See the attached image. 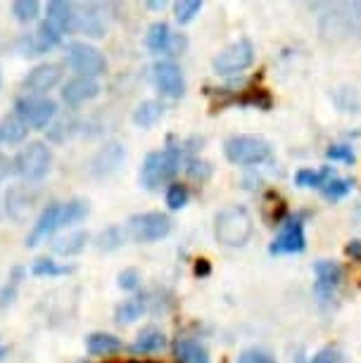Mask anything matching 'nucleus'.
I'll use <instances>...</instances> for the list:
<instances>
[{"label": "nucleus", "instance_id": "obj_1", "mask_svg": "<svg viewBox=\"0 0 361 363\" xmlns=\"http://www.w3.org/2000/svg\"><path fill=\"white\" fill-rule=\"evenodd\" d=\"M318 36L328 45H343L361 38V0L323 3L318 12Z\"/></svg>", "mask_w": 361, "mask_h": 363}, {"label": "nucleus", "instance_id": "obj_2", "mask_svg": "<svg viewBox=\"0 0 361 363\" xmlns=\"http://www.w3.org/2000/svg\"><path fill=\"white\" fill-rule=\"evenodd\" d=\"M252 230H255V223H252L250 211L238 204L221 209L214 218V238L223 247H243L252 238Z\"/></svg>", "mask_w": 361, "mask_h": 363}, {"label": "nucleus", "instance_id": "obj_3", "mask_svg": "<svg viewBox=\"0 0 361 363\" xmlns=\"http://www.w3.org/2000/svg\"><path fill=\"white\" fill-rule=\"evenodd\" d=\"M181 169V150L179 147H167L150 152L140 167V186L148 190H157L165 183L179 174Z\"/></svg>", "mask_w": 361, "mask_h": 363}, {"label": "nucleus", "instance_id": "obj_4", "mask_svg": "<svg viewBox=\"0 0 361 363\" xmlns=\"http://www.w3.org/2000/svg\"><path fill=\"white\" fill-rule=\"evenodd\" d=\"M223 155L238 167H255L271 157V145L260 135H231L223 143Z\"/></svg>", "mask_w": 361, "mask_h": 363}, {"label": "nucleus", "instance_id": "obj_5", "mask_svg": "<svg viewBox=\"0 0 361 363\" xmlns=\"http://www.w3.org/2000/svg\"><path fill=\"white\" fill-rule=\"evenodd\" d=\"M15 174L22 178L26 183H33V181H40L48 171H50V164H52V152L48 147V143L43 140H33L29 145L22 147L15 160Z\"/></svg>", "mask_w": 361, "mask_h": 363}, {"label": "nucleus", "instance_id": "obj_6", "mask_svg": "<svg viewBox=\"0 0 361 363\" xmlns=\"http://www.w3.org/2000/svg\"><path fill=\"white\" fill-rule=\"evenodd\" d=\"M172 230V218L162 211H145V214H135L128 218L126 233L128 238L138 240V242H157L167 238Z\"/></svg>", "mask_w": 361, "mask_h": 363}, {"label": "nucleus", "instance_id": "obj_7", "mask_svg": "<svg viewBox=\"0 0 361 363\" xmlns=\"http://www.w3.org/2000/svg\"><path fill=\"white\" fill-rule=\"evenodd\" d=\"M67 65L77 77L86 79H98L107 69V60L102 57V52L88 43H72L67 48Z\"/></svg>", "mask_w": 361, "mask_h": 363}, {"label": "nucleus", "instance_id": "obj_8", "mask_svg": "<svg viewBox=\"0 0 361 363\" xmlns=\"http://www.w3.org/2000/svg\"><path fill=\"white\" fill-rule=\"evenodd\" d=\"M255 62V45L250 43L248 38H240L235 43H231L228 48L214 57V72L221 74V77H231V74H240L248 67H252Z\"/></svg>", "mask_w": 361, "mask_h": 363}, {"label": "nucleus", "instance_id": "obj_9", "mask_svg": "<svg viewBox=\"0 0 361 363\" xmlns=\"http://www.w3.org/2000/svg\"><path fill=\"white\" fill-rule=\"evenodd\" d=\"M15 114L24 121L29 128H48L57 116V102L50 98H24L17 100Z\"/></svg>", "mask_w": 361, "mask_h": 363}, {"label": "nucleus", "instance_id": "obj_10", "mask_svg": "<svg viewBox=\"0 0 361 363\" xmlns=\"http://www.w3.org/2000/svg\"><path fill=\"white\" fill-rule=\"evenodd\" d=\"M152 81L165 98L176 100L186 93V79H183L181 67L176 65L174 60H160V62L152 67Z\"/></svg>", "mask_w": 361, "mask_h": 363}, {"label": "nucleus", "instance_id": "obj_11", "mask_svg": "<svg viewBox=\"0 0 361 363\" xmlns=\"http://www.w3.org/2000/svg\"><path fill=\"white\" fill-rule=\"evenodd\" d=\"M306 247V238H304V221L302 216H292L285 221L283 230L278 233L274 242L269 245L271 255H299Z\"/></svg>", "mask_w": 361, "mask_h": 363}, {"label": "nucleus", "instance_id": "obj_12", "mask_svg": "<svg viewBox=\"0 0 361 363\" xmlns=\"http://www.w3.org/2000/svg\"><path fill=\"white\" fill-rule=\"evenodd\" d=\"M60 79H62V72H60L57 65H38L24 77L22 91L29 98H45L60 84Z\"/></svg>", "mask_w": 361, "mask_h": 363}, {"label": "nucleus", "instance_id": "obj_13", "mask_svg": "<svg viewBox=\"0 0 361 363\" xmlns=\"http://www.w3.org/2000/svg\"><path fill=\"white\" fill-rule=\"evenodd\" d=\"M74 29L86 33L91 38L105 36L107 31V10L98 3L74 5Z\"/></svg>", "mask_w": 361, "mask_h": 363}, {"label": "nucleus", "instance_id": "obj_14", "mask_svg": "<svg viewBox=\"0 0 361 363\" xmlns=\"http://www.w3.org/2000/svg\"><path fill=\"white\" fill-rule=\"evenodd\" d=\"M57 228H62V204L52 202V204H48V207L40 211V216L36 218L29 238H26V247H36V245L45 242Z\"/></svg>", "mask_w": 361, "mask_h": 363}, {"label": "nucleus", "instance_id": "obj_15", "mask_svg": "<svg viewBox=\"0 0 361 363\" xmlns=\"http://www.w3.org/2000/svg\"><path fill=\"white\" fill-rule=\"evenodd\" d=\"M314 276H316L314 292L318 294L321 301H328L333 297V292L343 283V266L338 262H331V259H318L314 264Z\"/></svg>", "mask_w": 361, "mask_h": 363}, {"label": "nucleus", "instance_id": "obj_16", "mask_svg": "<svg viewBox=\"0 0 361 363\" xmlns=\"http://www.w3.org/2000/svg\"><path fill=\"white\" fill-rule=\"evenodd\" d=\"M124 157H126V152H124V145H121V143H117V140L105 143L91 160V174L98 178L114 174V171L121 167Z\"/></svg>", "mask_w": 361, "mask_h": 363}, {"label": "nucleus", "instance_id": "obj_17", "mask_svg": "<svg viewBox=\"0 0 361 363\" xmlns=\"http://www.w3.org/2000/svg\"><path fill=\"white\" fill-rule=\"evenodd\" d=\"M33 204H36V193L31 186H15L5 193V211L15 221H26L33 211Z\"/></svg>", "mask_w": 361, "mask_h": 363}, {"label": "nucleus", "instance_id": "obj_18", "mask_svg": "<svg viewBox=\"0 0 361 363\" xmlns=\"http://www.w3.org/2000/svg\"><path fill=\"white\" fill-rule=\"evenodd\" d=\"M100 95V84L98 79H86V77H74L65 84L62 88V100L70 107L84 105V102L98 98Z\"/></svg>", "mask_w": 361, "mask_h": 363}, {"label": "nucleus", "instance_id": "obj_19", "mask_svg": "<svg viewBox=\"0 0 361 363\" xmlns=\"http://www.w3.org/2000/svg\"><path fill=\"white\" fill-rule=\"evenodd\" d=\"M45 22L50 24L60 36L74 31V5L65 3V0H52V3H48Z\"/></svg>", "mask_w": 361, "mask_h": 363}, {"label": "nucleus", "instance_id": "obj_20", "mask_svg": "<svg viewBox=\"0 0 361 363\" xmlns=\"http://www.w3.org/2000/svg\"><path fill=\"white\" fill-rule=\"evenodd\" d=\"M29 131L31 128L17 114H8L0 119V143L3 145H19L29 138Z\"/></svg>", "mask_w": 361, "mask_h": 363}, {"label": "nucleus", "instance_id": "obj_21", "mask_svg": "<svg viewBox=\"0 0 361 363\" xmlns=\"http://www.w3.org/2000/svg\"><path fill=\"white\" fill-rule=\"evenodd\" d=\"M145 45H148L155 55L172 52V50H174V33H172V29H169V24H165V22H155L152 26H150V29H148V36H145Z\"/></svg>", "mask_w": 361, "mask_h": 363}, {"label": "nucleus", "instance_id": "obj_22", "mask_svg": "<svg viewBox=\"0 0 361 363\" xmlns=\"http://www.w3.org/2000/svg\"><path fill=\"white\" fill-rule=\"evenodd\" d=\"M174 352L181 363H212L209 352L193 337H179L174 345Z\"/></svg>", "mask_w": 361, "mask_h": 363}, {"label": "nucleus", "instance_id": "obj_23", "mask_svg": "<svg viewBox=\"0 0 361 363\" xmlns=\"http://www.w3.org/2000/svg\"><path fill=\"white\" fill-rule=\"evenodd\" d=\"M86 349L93 356H110V354L121 352L124 345H121L119 337H114L110 333H95L86 340Z\"/></svg>", "mask_w": 361, "mask_h": 363}, {"label": "nucleus", "instance_id": "obj_24", "mask_svg": "<svg viewBox=\"0 0 361 363\" xmlns=\"http://www.w3.org/2000/svg\"><path fill=\"white\" fill-rule=\"evenodd\" d=\"M86 245H88V233L74 230V233H67L62 238H57L55 242H52V250L62 257H74V255H79V252H84Z\"/></svg>", "mask_w": 361, "mask_h": 363}, {"label": "nucleus", "instance_id": "obj_25", "mask_svg": "<svg viewBox=\"0 0 361 363\" xmlns=\"http://www.w3.org/2000/svg\"><path fill=\"white\" fill-rule=\"evenodd\" d=\"M165 345H167L165 333L157 330V328H145V330H140L138 337H135L133 352L135 354H152V352H160Z\"/></svg>", "mask_w": 361, "mask_h": 363}, {"label": "nucleus", "instance_id": "obj_26", "mask_svg": "<svg viewBox=\"0 0 361 363\" xmlns=\"http://www.w3.org/2000/svg\"><path fill=\"white\" fill-rule=\"evenodd\" d=\"M162 114H165V105H162V102H157V100H145V102H140V105L135 107L133 121H135V126L150 128V126L157 124Z\"/></svg>", "mask_w": 361, "mask_h": 363}, {"label": "nucleus", "instance_id": "obj_27", "mask_svg": "<svg viewBox=\"0 0 361 363\" xmlns=\"http://www.w3.org/2000/svg\"><path fill=\"white\" fill-rule=\"evenodd\" d=\"M335 176L331 167H321V169H299L295 176V183L299 188H318L321 190L331 178Z\"/></svg>", "mask_w": 361, "mask_h": 363}, {"label": "nucleus", "instance_id": "obj_28", "mask_svg": "<svg viewBox=\"0 0 361 363\" xmlns=\"http://www.w3.org/2000/svg\"><path fill=\"white\" fill-rule=\"evenodd\" d=\"M143 313H145V299L131 297V299H126L124 304L117 306L114 318H117V323H133V320H138Z\"/></svg>", "mask_w": 361, "mask_h": 363}, {"label": "nucleus", "instance_id": "obj_29", "mask_svg": "<svg viewBox=\"0 0 361 363\" xmlns=\"http://www.w3.org/2000/svg\"><path fill=\"white\" fill-rule=\"evenodd\" d=\"M88 214H91V207H88L86 200H72L62 204V228L81 223Z\"/></svg>", "mask_w": 361, "mask_h": 363}, {"label": "nucleus", "instance_id": "obj_30", "mask_svg": "<svg viewBox=\"0 0 361 363\" xmlns=\"http://www.w3.org/2000/svg\"><path fill=\"white\" fill-rule=\"evenodd\" d=\"M67 273H72V266H60L52 259H36L31 264V276L38 278H55V276H67Z\"/></svg>", "mask_w": 361, "mask_h": 363}, {"label": "nucleus", "instance_id": "obj_31", "mask_svg": "<svg viewBox=\"0 0 361 363\" xmlns=\"http://www.w3.org/2000/svg\"><path fill=\"white\" fill-rule=\"evenodd\" d=\"M12 15L22 24L36 22L40 15V3L38 0H17V3H12Z\"/></svg>", "mask_w": 361, "mask_h": 363}, {"label": "nucleus", "instance_id": "obj_32", "mask_svg": "<svg viewBox=\"0 0 361 363\" xmlns=\"http://www.w3.org/2000/svg\"><path fill=\"white\" fill-rule=\"evenodd\" d=\"M352 190V181L350 178H338L333 176L328 183L321 188V195L326 197V200H343V197Z\"/></svg>", "mask_w": 361, "mask_h": 363}, {"label": "nucleus", "instance_id": "obj_33", "mask_svg": "<svg viewBox=\"0 0 361 363\" xmlns=\"http://www.w3.org/2000/svg\"><path fill=\"white\" fill-rule=\"evenodd\" d=\"M200 10H202V0H179V3H174V12L179 24L193 22L195 15H200Z\"/></svg>", "mask_w": 361, "mask_h": 363}, {"label": "nucleus", "instance_id": "obj_34", "mask_svg": "<svg viewBox=\"0 0 361 363\" xmlns=\"http://www.w3.org/2000/svg\"><path fill=\"white\" fill-rule=\"evenodd\" d=\"M128 233L124 228H119V225H112V228H107L105 233H100V238H98V247L100 250H117L121 247V242L126 240Z\"/></svg>", "mask_w": 361, "mask_h": 363}, {"label": "nucleus", "instance_id": "obj_35", "mask_svg": "<svg viewBox=\"0 0 361 363\" xmlns=\"http://www.w3.org/2000/svg\"><path fill=\"white\" fill-rule=\"evenodd\" d=\"M188 202V188L181 186V183H174V186H169L167 190V204L172 211H179L181 207H186Z\"/></svg>", "mask_w": 361, "mask_h": 363}, {"label": "nucleus", "instance_id": "obj_36", "mask_svg": "<svg viewBox=\"0 0 361 363\" xmlns=\"http://www.w3.org/2000/svg\"><path fill=\"white\" fill-rule=\"evenodd\" d=\"M326 157L333 162H345V164H352L354 162V152L350 145H331L326 150Z\"/></svg>", "mask_w": 361, "mask_h": 363}, {"label": "nucleus", "instance_id": "obj_37", "mask_svg": "<svg viewBox=\"0 0 361 363\" xmlns=\"http://www.w3.org/2000/svg\"><path fill=\"white\" fill-rule=\"evenodd\" d=\"M238 363H276V359L271 354L262 352V349H248V352L240 354Z\"/></svg>", "mask_w": 361, "mask_h": 363}, {"label": "nucleus", "instance_id": "obj_38", "mask_svg": "<svg viewBox=\"0 0 361 363\" xmlns=\"http://www.w3.org/2000/svg\"><path fill=\"white\" fill-rule=\"evenodd\" d=\"M121 290H135L140 285V273L135 269H124L119 273V283H117Z\"/></svg>", "mask_w": 361, "mask_h": 363}, {"label": "nucleus", "instance_id": "obj_39", "mask_svg": "<svg viewBox=\"0 0 361 363\" xmlns=\"http://www.w3.org/2000/svg\"><path fill=\"white\" fill-rule=\"evenodd\" d=\"M311 363H345V359H343V354H340L338 349L326 347L314 356V359H311Z\"/></svg>", "mask_w": 361, "mask_h": 363}, {"label": "nucleus", "instance_id": "obj_40", "mask_svg": "<svg viewBox=\"0 0 361 363\" xmlns=\"http://www.w3.org/2000/svg\"><path fill=\"white\" fill-rule=\"evenodd\" d=\"M188 174L195 176V178H207L209 174H212V169H209V164H204V162L190 160L188 162Z\"/></svg>", "mask_w": 361, "mask_h": 363}, {"label": "nucleus", "instance_id": "obj_41", "mask_svg": "<svg viewBox=\"0 0 361 363\" xmlns=\"http://www.w3.org/2000/svg\"><path fill=\"white\" fill-rule=\"evenodd\" d=\"M12 171H15V164H12V160L8 155L3 152V150H0V183L5 181V178H8Z\"/></svg>", "mask_w": 361, "mask_h": 363}, {"label": "nucleus", "instance_id": "obj_42", "mask_svg": "<svg viewBox=\"0 0 361 363\" xmlns=\"http://www.w3.org/2000/svg\"><path fill=\"white\" fill-rule=\"evenodd\" d=\"M347 255L354 259H361V240H352V242L347 245Z\"/></svg>", "mask_w": 361, "mask_h": 363}, {"label": "nucleus", "instance_id": "obj_43", "mask_svg": "<svg viewBox=\"0 0 361 363\" xmlns=\"http://www.w3.org/2000/svg\"><path fill=\"white\" fill-rule=\"evenodd\" d=\"M195 273H197V276H207V273H209V264L204 262V259H200V264L195 266Z\"/></svg>", "mask_w": 361, "mask_h": 363}, {"label": "nucleus", "instance_id": "obj_44", "mask_svg": "<svg viewBox=\"0 0 361 363\" xmlns=\"http://www.w3.org/2000/svg\"><path fill=\"white\" fill-rule=\"evenodd\" d=\"M165 0H152V3H148V8H152V10H162V8H165Z\"/></svg>", "mask_w": 361, "mask_h": 363}, {"label": "nucleus", "instance_id": "obj_45", "mask_svg": "<svg viewBox=\"0 0 361 363\" xmlns=\"http://www.w3.org/2000/svg\"><path fill=\"white\" fill-rule=\"evenodd\" d=\"M5 356H8V349H5L3 345H0V361H3V359H5Z\"/></svg>", "mask_w": 361, "mask_h": 363}, {"label": "nucleus", "instance_id": "obj_46", "mask_svg": "<svg viewBox=\"0 0 361 363\" xmlns=\"http://www.w3.org/2000/svg\"><path fill=\"white\" fill-rule=\"evenodd\" d=\"M0 86H3V74H0Z\"/></svg>", "mask_w": 361, "mask_h": 363}, {"label": "nucleus", "instance_id": "obj_47", "mask_svg": "<svg viewBox=\"0 0 361 363\" xmlns=\"http://www.w3.org/2000/svg\"><path fill=\"white\" fill-rule=\"evenodd\" d=\"M145 363H148V361H145Z\"/></svg>", "mask_w": 361, "mask_h": 363}]
</instances>
